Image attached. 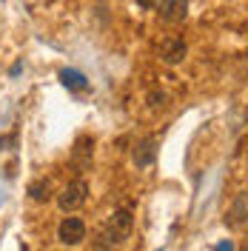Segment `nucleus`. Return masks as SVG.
<instances>
[{"label": "nucleus", "mask_w": 248, "mask_h": 251, "mask_svg": "<svg viewBox=\"0 0 248 251\" xmlns=\"http://www.w3.org/2000/svg\"><path fill=\"white\" fill-rule=\"evenodd\" d=\"M57 240L63 246H80L86 240V223L80 217H66L57 226Z\"/></svg>", "instance_id": "obj_3"}, {"label": "nucleus", "mask_w": 248, "mask_h": 251, "mask_svg": "<svg viewBox=\"0 0 248 251\" xmlns=\"http://www.w3.org/2000/svg\"><path fill=\"white\" fill-rule=\"evenodd\" d=\"M29 197L34 203H49L51 200V183L49 180H34V183H29Z\"/></svg>", "instance_id": "obj_9"}, {"label": "nucleus", "mask_w": 248, "mask_h": 251, "mask_svg": "<svg viewBox=\"0 0 248 251\" xmlns=\"http://www.w3.org/2000/svg\"><path fill=\"white\" fill-rule=\"evenodd\" d=\"M157 12L166 23H183L188 17V0H157Z\"/></svg>", "instance_id": "obj_5"}, {"label": "nucleus", "mask_w": 248, "mask_h": 251, "mask_svg": "<svg viewBox=\"0 0 248 251\" xmlns=\"http://www.w3.org/2000/svg\"><path fill=\"white\" fill-rule=\"evenodd\" d=\"M86 200H89V183H86V180H74V183H69V186L57 194V205H60L63 214L77 211Z\"/></svg>", "instance_id": "obj_2"}, {"label": "nucleus", "mask_w": 248, "mask_h": 251, "mask_svg": "<svg viewBox=\"0 0 248 251\" xmlns=\"http://www.w3.org/2000/svg\"><path fill=\"white\" fill-rule=\"evenodd\" d=\"M131 228H134V217H131V211H125V208H120V211H114L109 217V223L97 231V237H94V249H114V246H120L125 237L131 234Z\"/></svg>", "instance_id": "obj_1"}, {"label": "nucleus", "mask_w": 248, "mask_h": 251, "mask_svg": "<svg viewBox=\"0 0 248 251\" xmlns=\"http://www.w3.org/2000/svg\"><path fill=\"white\" fill-rule=\"evenodd\" d=\"M186 54H188V46L180 40V37H169V40L160 43V57H163V63H169V66L183 63Z\"/></svg>", "instance_id": "obj_6"}, {"label": "nucleus", "mask_w": 248, "mask_h": 251, "mask_svg": "<svg viewBox=\"0 0 248 251\" xmlns=\"http://www.w3.org/2000/svg\"><path fill=\"white\" fill-rule=\"evenodd\" d=\"M137 6H143V9H157V0H137Z\"/></svg>", "instance_id": "obj_10"}, {"label": "nucleus", "mask_w": 248, "mask_h": 251, "mask_svg": "<svg viewBox=\"0 0 248 251\" xmlns=\"http://www.w3.org/2000/svg\"><path fill=\"white\" fill-rule=\"evenodd\" d=\"M20 69H23V66H20V63H15V66H12V72H9V75H12V77H17V75H20Z\"/></svg>", "instance_id": "obj_12"}, {"label": "nucleus", "mask_w": 248, "mask_h": 251, "mask_svg": "<svg viewBox=\"0 0 248 251\" xmlns=\"http://www.w3.org/2000/svg\"><path fill=\"white\" fill-rule=\"evenodd\" d=\"M214 249H220V251H225V249H234V243H231V240H223V243H217Z\"/></svg>", "instance_id": "obj_11"}, {"label": "nucleus", "mask_w": 248, "mask_h": 251, "mask_svg": "<svg viewBox=\"0 0 248 251\" xmlns=\"http://www.w3.org/2000/svg\"><path fill=\"white\" fill-rule=\"evenodd\" d=\"M92 157H94V140L92 137H77L74 143V151H72V163L77 166L80 172H86V169H92Z\"/></svg>", "instance_id": "obj_7"}, {"label": "nucleus", "mask_w": 248, "mask_h": 251, "mask_svg": "<svg viewBox=\"0 0 248 251\" xmlns=\"http://www.w3.org/2000/svg\"><path fill=\"white\" fill-rule=\"evenodd\" d=\"M157 149H160V140L157 137H146V140H140L134 146V151H131V163L137 166V169H151L157 160Z\"/></svg>", "instance_id": "obj_4"}, {"label": "nucleus", "mask_w": 248, "mask_h": 251, "mask_svg": "<svg viewBox=\"0 0 248 251\" xmlns=\"http://www.w3.org/2000/svg\"><path fill=\"white\" fill-rule=\"evenodd\" d=\"M60 83L66 86V89H72V92H83V89L89 86L86 75L77 72V69H63V72H60Z\"/></svg>", "instance_id": "obj_8"}]
</instances>
